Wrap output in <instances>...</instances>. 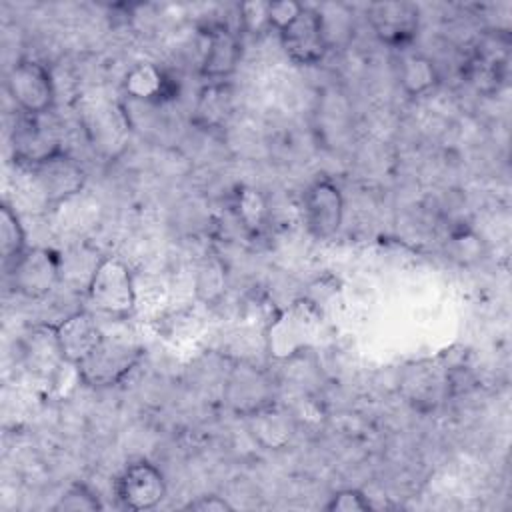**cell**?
Instances as JSON below:
<instances>
[{"mask_svg": "<svg viewBox=\"0 0 512 512\" xmlns=\"http://www.w3.org/2000/svg\"><path fill=\"white\" fill-rule=\"evenodd\" d=\"M86 298L98 312L106 316H130L136 306V290L130 268L118 258H102L86 286Z\"/></svg>", "mask_w": 512, "mask_h": 512, "instance_id": "1", "label": "cell"}, {"mask_svg": "<svg viewBox=\"0 0 512 512\" xmlns=\"http://www.w3.org/2000/svg\"><path fill=\"white\" fill-rule=\"evenodd\" d=\"M318 330L320 310L308 300H296L268 324L266 348L276 358H292L314 342Z\"/></svg>", "mask_w": 512, "mask_h": 512, "instance_id": "2", "label": "cell"}, {"mask_svg": "<svg viewBox=\"0 0 512 512\" xmlns=\"http://www.w3.org/2000/svg\"><path fill=\"white\" fill-rule=\"evenodd\" d=\"M142 346L124 338L106 336L96 346V350L80 364L78 376L86 386L106 388L124 380V376L136 368L142 360Z\"/></svg>", "mask_w": 512, "mask_h": 512, "instance_id": "3", "label": "cell"}, {"mask_svg": "<svg viewBox=\"0 0 512 512\" xmlns=\"http://www.w3.org/2000/svg\"><path fill=\"white\" fill-rule=\"evenodd\" d=\"M6 90L22 114L42 116L54 106L56 88L50 70L34 60L20 58L6 74Z\"/></svg>", "mask_w": 512, "mask_h": 512, "instance_id": "4", "label": "cell"}, {"mask_svg": "<svg viewBox=\"0 0 512 512\" xmlns=\"http://www.w3.org/2000/svg\"><path fill=\"white\" fill-rule=\"evenodd\" d=\"M24 170L32 176V186L46 204L66 202L86 184L84 168L64 150H58Z\"/></svg>", "mask_w": 512, "mask_h": 512, "instance_id": "5", "label": "cell"}, {"mask_svg": "<svg viewBox=\"0 0 512 512\" xmlns=\"http://www.w3.org/2000/svg\"><path fill=\"white\" fill-rule=\"evenodd\" d=\"M12 288L26 298H44L62 282V256L50 248H28L8 270Z\"/></svg>", "mask_w": 512, "mask_h": 512, "instance_id": "6", "label": "cell"}, {"mask_svg": "<svg viewBox=\"0 0 512 512\" xmlns=\"http://www.w3.org/2000/svg\"><path fill=\"white\" fill-rule=\"evenodd\" d=\"M278 36L288 58L304 66L318 64L330 48L322 12L304 4L298 16L292 22H288L282 30H278Z\"/></svg>", "mask_w": 512, "mask_h": 512, "instance_id": "7", "label": "cell"}, {"mask_svg": "<svg viewBox=\"0 0 512 512\" xmlns=\"http://www.w3.org/2000/svg\"><path fill=\"white\" fill-rule=\"evenodd\" d=\"M114 494L118 504L126 510H150L164 500L166 478L152 462L136 460L118 474Z\"/></svg>", "mask_w": 512, "mask_h": 512, "instance_id": "8", "label": "cell"}, {"mask_svg": "<svg viewBox=\"0 0 512 512\" xmlns=\"http://www.w3.org/2000/svg\"><path fill=\"white\" fill-rule=\"evenodd\" d=\"M304 218L308 230L320 238H332L344 220V196L338 184L328 178L312 182L304 192Z\"/></svg>", "mask_w": 512, "mask_h": 512, "instance_id": "9", "label": "cell"}, {"mask_svg": "<svg viewBox=\"0 0 512 512\" xmlns=\"http://www.w3.org/2000/svg\"><path fill=\"white\" fill-rule=\"evenodd\" d=\"M374 34L390 46L410 44L420 26V10L412 2H374L366 10Z\"/></svg>", "mask_w": 512, "mask_h": 512, "instance_id": "10", "label": "cell"}, {"mask_svg": "<svg viewBox=\"0 0 512 512\" xmlns=\"http://www.w3.org/2000/svg\"><path fill=\"white\" fill-rule=\"evenodd\" d=\"M272 396V382L262 370L250 364H236L232 368L226 382V400L232 410L248 418L250 414L274 404Z\"/></svg>", "mask_w": 512, "mask_h": 512, "instance_id": "11", "label": "cell"}, {"mask_svg": "<svg viewBox=\"0 0 512 512\" xmlns=\"http://www.w3.org/2000/svg\"><path fill=\"white\" fill-rule=\"evenodd\" d=\"M242 58L240 36L224 24H214L206 32V46L200 60V72L210 82H224L234 74Z\"/></svg>", "mask_w": 512, "mask_h": 512, "instance_id": "12", "label": "cell"}, {"mask_svg": "<svg viewBox=\"0 0 512 512\" xmlns=\"http://www.w3.org/2000/svg\"><path fill=\"white\" fill-rule=\"evenodd\" d=\"M56 338L64 364L80 366L102 342L104 332L86 310H78L56 324Z\"/></svg>", "mask_w": 512, "mask_h": 512, "instance_id": "13", "label": "cell"}, {"mask_svg": "<svg viewBox=\"0 0 512 512\" xmlns=\"http://www.w3.org/2000/svg\"><path fill=\"white\" fill-rule=\"evenodd\" d=\"M40 116L22 114L18 126H14L12 134V148L14 160L22 168H30L36 162L48 158L50 154L62 150L58 140L38 122Z\"/></svg>", "mask_w": 512, "mask_h": 512, "instance_id": "14", "label": "cell"}, {"mask_svg": "<svg viewBox=\"0 0 512 512\" xmlns=\"http://www.w3.org/2000/svg\"><path fill=\"white\" fill-rule=\"evenodd\" d=\"M248 428L254 440L268 450L286 448L294 436V424L290 416L274 404L250 414Z\"/></svg>", "mask_w": 512, "mask_h": 512, "instance_id": "15", "label": "cell"}, {"mask_svg": "<svg viewBox=\"0 0 512 512\" xmlns=\"http://www.w3.org/2000/svg\"><path fill=\"white\" fill-rule=\"evenodd\" d=\"M26 366L36 374H50L64 362L56 338V326H34L22 346Z\"/></svg>", "mask_w": 512, "mask_h": 512, "instance_id": "16", "label": "cell"}, {"mask_svg": "<svg viewBox=\"0 0 512 512\" xmlns=\"http://www.w3.org/2000/svg\"><path fill=\"white\" fill-rule=\"evenodd\" d=\"M234 110V98L230 84L224 82H208L196 100L194 122L202 128H222Z\"/></svg>", "mask_w": 512, "mask_h": 512, "instance_id": "17", "label": "cell"}, {"mask_svg": "<svg viewBox=\"0 0 512 512\" xmlns=\"http://www.w3.org/2000/svg\"><path fill=\"white\" fill-rule=\"evenodd\" d=\"M124 90L128 96L144 102H162L172 98L174 84L166 72L154 64L142 62L128 70L124 78Z\"/></svg>", "mask_w": 512, "mask_h": 512, "instance_id": "18", "label": "cell"}, {"mask_svg": "<svg viewBox=\"0 0 512 512\" xmlns=\"http://www.w3.org/2000/svg\"><path fill=\"white\" fill-rule=\"evenodd\" d=\"M398 82L408 96H424L440 82L434 60L420 52H408L398 62Z\"/></svg>", "mask_w": 512, "mask_h": 512, "instance_id": "19", "label": "cell"}, {"mask_svg": "<svg viewBox=\"0 0 512 512\" xmlns=\"http://www.w3.org/2000/svg\"><path fill=\"white\" fill-rule=\"evenodd\" d=\"M232 212L242 228L250 234H260L268 224V202L262 192L250 186H240L232 198Z\"/></svg>", "mask_w": 512, "mask_h": 512, "instance_id": "20", "label": "cell"}, {"mask_svg": "<svg viewBox=\"0 0 512 512\" xmlns=\"http://www.w3.org/2000/svg\"><path fill=\"white\" fill-rule=\"evenodd\" d=\"M0 250L6 270H10L12 264L28 250L24 226L10 204H2L0 208Z\"/></svg>", "mask_w": 512, "mask_h": 512, "instance_id": "21", "label": "cell"}, {"mask_svg": "<svg viewBox=\"0 0 512 512\" xmlns=\"http://www.w3.org/2000/svg\"><path fill=\"white\" fill-rule=\"evenodd\" d=\"M226 290V270L220 260L208 258L196 274V294L204 302H216Z\"/></svg>", "mask_w": 512, "mask_h": 512, "instance_id": "22", "label": "cell"}, {"mask_svg": "<svg viewBox=\"0 0 512 512\" xmlns=\"http://www.w3.org/2000/svg\"><path fill=\"white\" fill-rule=\"evenodd\" d=\"M102 502L98 494H94L86 484H72L64 490V494L54 504V510L58 512H94L100 510Z\"/></svg>", "mask_w": 512, "mask_h": 512, "instance_id": "23", "label": "cell"}, {"mask_svg": "<svg viewBox=\"0 0 512 512\" xmlns=\"http://www.w3.org/2000/svg\"><path fill=\"white\" fill-rule=\"evenodd\" d=\"M324 510L328 512H368L372 510V502L368 496L356 488H344L330 496Z\"/></svg>", "mask_w": 512, "mask_h": 512, "instance_id": "24", "label": "cell"}, {"mask_svg": "<svg viewBox=\"0 0 512 512\" xmlns=\"http://www.w3.org/2000/svg\"><path fill=\"white\" fill-rule=\"evenodd\" d=\"M240 24L248 32H260L264 28H270L268 22V2H246L238 8Z\"/></svg>", "mask_w": 512, "mask_h": 512, "instance_id": "25", "label": "cell"}, {"mask_svg": "<svg viewBox=\"0 0 512 512\" xmlns=\"http://www.w3.org/2000/svg\"><path fill=\"white\" fill-rule=\"evenodd\" d=\"M300 10H302V4H298V2H290V0L268 2V22L278 32L288 22H292Z\"/></svg>", "mask_w": 512, "mask_h": 512, "instance_id": "26", "label": "cell"}, {"mask_svg": "<svg viewBox=\"0 0 512 512\" xmlns=\"http://www.w3.org/2000/svg\"><path fill=\"white\" fill-rule=\"evenodd\" d=\"M186 510H196V512H230L232 504L216 494H206V496H198L194 500H190L186 506Z\"/></svg>", "mask_w": 512, "mask_h": 512, "instance_id": "27", "label": "cell"}]
</instances>
